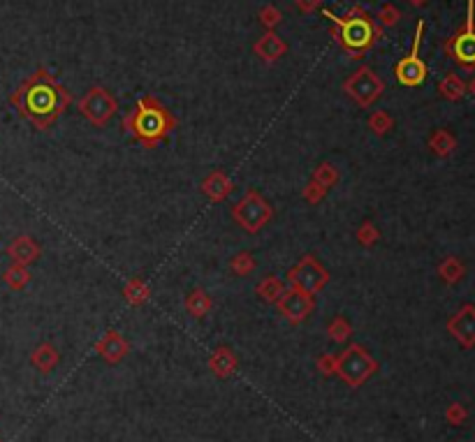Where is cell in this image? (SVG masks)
I'll use <instances>...</instances> for the list:
<instances>
[{"label": "cell", "instance_id": "obj_1", "mask_svg": "<svg viewBox=\"0 0 475 442\" xmlns=\"http://www.w3.org/2000/svg\"><path fill=\"white\" fill-rule=\"evenodd\" d=\"M10 102L38 130H47L67 112L72 95L47 70H38L12 93Z\"/></svg>", "mask_w": 475, "mask_h": 442}, {"label": "cell", "instance_id": "obj_2", "mask_svg": "<svg viewBox=\"0 0 475 442\" xmlns=\"http://www.w3.org/2000/svg\"><path fill=\"white\" fill-rule=\"evenodd\" d=\"M121 128L128 130L140 144H144V148H153L167 139L172 130L176 128V119L153 95H144L137 100L133 112L123 116Z\"/></svg>", "mask_w": 475, "mask_h": 442}, {"label": "cell", "instance_id": "obj_3", "mask_svg": "<svg viewBox=\"0 0 475 442\" xmlns=\"http://www.w3.org/2000/svg\"><path fill=\"white\" fill-rule=\"evenodd\" d=\"M322 15L334 24L332 35L350 58H364L376 46L378 40L383 37V31L378 28L374 19L360 5L350 8L346 17H336L329 10H322Z\"/></svg>", "mask_w": 475, "mask_h": 442}, {"label": "cell", "instance_id": "obj_4", "mask_svg": "<svg viewBox=\"0 0 475 442\" xmlns=\"http://www.w3.org/2000/svg\"><path fill=\"white\" fill-rule=\"evenodd\" d=\"M232 218L244 232L258 234L260 230H265V227L269 225V220L274 218V209L258 190L251 188V190H246V195L232 206Z\"/></svg>", "mask_w": 475, "mask_h": 442}, {"label": "cell", "instance_id": "obj_5", "mask_svg": "<svg viewBox=\"0 0 475 442\" xmlns=\"http://www.w3.org/2000/svg\"><path fill=\"white\" fill-rule=\"evenodd\" d=\"M376 368H378L376 359L362 345H348V350H343L336 357V364H334V373L350 386L364 384L376 373Z\"/></svg>", "mask_w": 475, "mask_h": 442}, {"label": "cell", "instance_id": "obj_6", "mask_svg": "<svg viewBox=\"0 0 475 442\" xmlns=\"http://www.w3.org/2000/svg\"><path fill=\"white\" fill-rule=\"evenodd\" d=\"M343 91H346L348 98H353L357 102V107L369 109L383 95L385 84L371 67L364 65L343 81Z\"/></svg>", "mask_w": 475, "mask_h": 442}, {"label": "cell", "instance_id": "obj_7", "mask_svg": "<svg viewBox=\"0 0 475 442\" xmlns=\"http://www.w3.org/2000/svg\"><path fill=\"white\" fill-rule=\"evenodd\" d=\"M79 112L88 123L102 128L116 116L119 105H116V98L107 91V88L93 86V88H88L84 93V98L79 100Z\"/></svg>", "mask_w": 475, "mask_h": 442}, {"label": "cell", "instance_id": "obj_8", "mask_svg": "<svg viewBox=\"0 0 475 442\" xmlns=\"http://www.w3.org/2000/svg\"><path fill=\"white\" fill-rule=\"evenodd\" d=\"M288 282H290V287L304 289V292L315 296L329 282V271L320 264L318 257L304 255V257L288 271Z\"/></svg>", "mask_w": 475, "mask_h": 442}, {"label": "cell", "instance_id": "obj_9", "mask_svg": "<svg viewBox=\"0 0 475 442\" xmlns=\"http://www.w3.org/2000/svg\"><path fill=\"white\" fill-rule=\"evenodd\" d=\"M422 33H424V22L419 19L417 22V28H415V42H412V49L408 56H403L401 60L397 63L394 67V74H397V81L403 86H419L424 84L426 79V65L424 60L419 58V44H422Z\"/></svg>", "mask_w": 475, "mask_h": 442}, {"label": "cell", "instance_id": "obj_10", "mask_svg": "<svg viewBox=\"0 0 475 442\" xmlns=\"http://www.w3.org/2000/svg\"><path fill=\"white\" fill-rule=\"evenodd\" d=\"M445 51L450 53L454 63H459L466 70L475 67V26H473V0H468V17L464 31H459L450 42L445 44Z\"/></svg>", "mask_w": 475, "mask_h": 442}, {"label": "cell", "instance_id": "obj_11", "mask_svg": "<svg viewBox=\"0 0 475 442\" xmlns=\"http://www.w3.org/2000/svg\"><path fill=\"white\" fill-rule=\"evenodd\" d=\"M276 308L281 310V315H283L288 322L301 324L315 310V299H313V294L304 292V289L285 287V292L278 296Z\"/></svg>", "mask_w": 475, "mask_h": 442}, {"label": "cell", "instance_id": "obj_12", "mask_svg": "<svg viewBox=\"0 0 475 442\" xmlns=\"http://www.w3.org/2000/svg\"><path fill=\"white\" fill-rule=\"evenodd\" d=\"M8 255H10L12 264L31 266L33 262L40 260V255H42V248H40V244L33 237H17L8 246Z\"/></svg>", "mask_w": 475, "mask_h": 442}, {"label": "cell", "instance_id": "obj_13", "mask_svg": "<svg viewBox=\"0 0 475 442\" xmlns=\"http://www.w3.org/2000/svg\"><path fill=\"white\" fill-rule=\"evenodd\" d=\"M447 329H450L464 345H473L475 343V308L464 306L450 322H447Z\"/></svg>", "mask_w": 475, "mask_h": 442}, {"label": "cell", "instance_id": "obj_14", "mask_svg": "<svg viewBox=\"0 0 475 442\" xmlns=\"http://www.w3.org/2000/svg\"><path fill=\"white\" fill-rule=\"evenodd\" d=\"M95 350L100 352V357L105 359V362L116 364V362H121V359L128 355L130 345H128V341H123V336L119 334V331L112 329V331H107V334L100 338V343L95 345Z\"/></svg>", "mask_w": 475, "mask_h": 442}, {"label": "cell", "instance_id": "obj_15", "mask_svg": "<svg viewBox=\"0 0 475 442\" xmlns=\"http://www.w3.org/2000/svg\"><path fill=\"white\" fill-rule=\"evenodd\" d=\"M232 190H234V183L230 181V176H227L223 169H213L211 174L202 181V192L216 204L225 202Z\"/></svg>", "mask_w": 475, "mask_h": 442}, {"label": "cell", "instance_id": "obj_16", "mask_svg": "<svg viewBox=\"0 0 475 442\" xmlns=\"http://www.w3.org/2000/svg\"><path fill=\"white\" fill-rule=\"evenodd\" d=\"M256 53L262 60H267V63H274V60H278L285 53V42L274 31H269L256 42Z\"/></svg>", "mask_w": 475, "mask_h": 442}, {"label": "cell", "instance_id": "obj_17", "mask_svg": "<svg viewBox=\"0 0 475 442\" xmlns=\"http://www.w3.org/2000/svg\"><path fill=\"white\" fill-rule=\"evenodd\" d=\"M209 366L218 377H230L234 368H237V355H234L230 348H218L211 355Z\"/></svg>", "mask_w": 475, "mask_h": 442}, {"label": "cell", "instance_id": "obj_18", "mask_svg": "<svg viewBox=\"0 0 475 442\" xmlns=\"http://www.w3.org/2000/svg\"><path fill=\"white\" fill-rule=\"evenodd\" d=\"M31 362H33V366H35L38 371L49 373L53 366L60 362V355H58V350L53 348L51 343H42V345H38L35 352L31 355Z\"/></svg>", "mask_w": 475, "mask_h": 442}, {"label": "cell", "instance_id": "obj_19", "mask_svg": "<svg viewBox=\"0 0 475 442\" xmlns=\"http://www.w3.org/2000/svg\"><path fill=\"white\" fill-rule=\"evenodd\" d=\"M211 308H213V301L204 289H192V292L185 296V310H188L192 317H204Z\"/></svg>", "mask_w": 475, "mask_h": 442}, {"label": "cell", "instance_id": "obj_20", "mask_svg": "<svg viewBox=\"0 0 475 442\" xmlns=\"http://www.w3.org/2000/svg\"><path fill=\"white\" fill-rule=\"evenodd\" d=\"M123 296H126V301L130 306H144L151 296V287L142 278H133V280H128L126 287H123Z\"/></svg>", "mask_w": 475, "mask_h": 442}, {"label": "cell", "instance_id": "obj_21", "mask_svg": "<svg viewBox=\"0 0 475 442\" xmlns=\"http://www.w3.org/2000/svg\"><path fill=\"white\" fill-rule=\"evenodd\" d=\"M285 292V282L276 278V275H267L258 282V294L262 296L267 303H276L278 296Z\"/></svg>", "mask_w": 475, "mask_h": 442}, {"label": "cell", "instance_id": "obj_22", "mask_svg": "<svg viewBox=\"0 0 475 442\" xmlns=\"http://www.w3.org/2000/svg\"><path fill=\"white\" fill-rule=\"evenodd\" d=\"M3 282L8 285L10 289H15V292H19V289H24L26 285L31 282V271L28 266H22V264H12L8 271L3 273Z\"/></svg>", "mask_w": 475, "mask_h": 442}, {"label": "cell", "instance_id": "obj_23", "mask_svg": "<svg viewBox=\"0 0 475 442\" xmlns=\"http://www.w3.org/2000/svg\"><path fill=\"white\" fill-rule=\"evenodd\" d=\"M339 178H341L339 169H336L332 162H322V164H318V169L313 171V181L325 190L334 188V185L339 183Z\"/></svg>", "mask_w": 475, "mask_h": 442}, {"label": "cell", "instance_id": "obj_24", "mask_svg": "<svg viewBox=\"0 0 475 442\" xmlns=\"http://www.w3.org/2000/svg\"><path fill=\"white\" fill-rule=\"evenodd\" d=\"M429 148H431L436 155H440V158L450 155L452 151H454V139H452V135H450V133H445V130H436V133H433V135L429 137Z\"/></svg>", "mask_w": 475, "mask_h": 442}, {"label": "cell", "instance_id": "obj_25", "mask_svg": "<svg viewBox=\"0 0 475 442\" xmlns=\"http://www.w3.org/2000/svg\"><path fill=\"white\" fill-rule=\"evenodd\" d=\"M327 334L332 341L336 343H346L350 334H353V327H350V322L346 320L343 315H336L332 322H329V327H327Z\"/></svg>", "mask_w": 475, "mask_h": 442}, {"label": "cell", "instance_id": "obj_26", "mask_svg": "<svg viewBox=\"0 0 475 442\" xmlns=\"http://www.w3.org/2000/svg\"><path fill=\"white\" fill-rule=\"evenodd\" d=\"M258 266V262H256V257H253V255L249 253V250H242V253H237L232 257V262H230V269L237 275H251L253 273V269Z\"/></svg>", "mask_w": 475, "mask_h": 442}, {"label": "cell", "instance_id": "obj_27", "mask_svg": "<svg viewBox=\"0 0 475 442\" xmlns=\"http://www.w3.org/2000/svg\"><path fill=\"white\" fill-rule=\"evenodd\" d=\"M369 128L374 130V135L383 137V135H388L392 128H394V121H392V116L388 112L378 109V112H374L369 116Z\"/></svg>", "mask_w": 475, "mask_h": 442}, {"label": "cell", "instance_id": "obj_28", "mask_svg": "<svg viewBox=\"0 0 475 442\" xmlns=\"http://www.w3.org/2000/svg\"><path fill=\"white\" fill-rule=\"evenodd\" d=\"M440 93L445 95L447 100H459L461 95H464V81H461L457 74H447V77L440 81Z\"/></svg>", "mask_w": 475, "mask_h": 442}, {"label": "cell", "instance_id": "obj_29", "mask_svg": "<svg viewBox=\"0 0 475 442\" xmlns=\"http://www.w3.org/2000/svg\"><path fill=\"white\" fill-rule=\"evenodd\" d=\"M381 239V232H378V227L371 223V220H364V223L357 227V241H360L362 246H376V241Z\"/></svg>", "mask_w": 475, "mask_h": 442}, {"label": "cell", "instance_id": "obj_30", "mask_svg": "<svg viewBox=\"0 0 475 442\" xmlns=\"http://www.w3.org/2000/svg\"><path fill=\"white\" fill-rule=\"evenodd\" d=\"M438 273L445 282H457L461 278V273H464V269H461V264L454 257H447L443 264H440Z\"/></svg>", "mask_w": 475, "mask_h": 442}, {"label": "cell", "instance_id": "obj_31", "mask_svg": "<svg viewBox=\"0 0 475 442\" xmlns=\"http://www.w3.org/2000/svg\"><path fill=\"white\" fill-rule=\"evenodd\" d=\"M325 195H327V190H325V188H320V185L315 183L313 178L308 181V185L304 188V199H306L308 204H318V202H322V197H325Z\"/></svg>", "mask_w": 475, "mask_h": 442}, {"label": "cell", "instance_id": "obj_32", "mask_svg": "<svg viewBox=\"0 0 475 442\" xmlns=\"http://www.w3.org/2000/svg\"><path fill=\"white\" fill-rule=\"evenodd\" d=\"M260 19H262V24L272 31L274 26H276V24L281 22V12H278L276 8H265V10H262V15H260Z\"/></svg>", "mask_w": 475, "mask_h": 442}, {"label": "cell", "instance_id": "obj_33", "mask_svg": "<svg viewBox=\"0 0 475 442\" xmlns=\"http://www.w3.org/2000/svg\"><path fill=\"white\" fill-rule=\"evenodd\" d=\"M378 19H381L383 26H394L399 22V12L392 8V5H385L381 10V15H378Z\"/></svg>", "mask_w": 475, "mask_h": 442}, {"label": "cell", "instance_id": "obj_34", "mask_svg": "<svg viewBox=\"0 0 475 442\" xmlns=\"http://www.w3.org/2000/svg\"><path fill=\"white\" fill-rule=\"evenodd\" d=\"M334 364H336V357H320L318 359V371L322 373V375H329V373H334Z\"/></svg>", "mask_w": 475, "mask_h": 442}, {"label": "cell", "instance_id": "obj_35", "mask_svg": "<svg viewBox=\"0 0 475 442\" xmlns=\"http://www.w3.org/2000/svg\"><path fill=\"white\" fill-rule=\"evenodd\" d=\"M297 3H299V8H301V10L308 12V10L318 8V3H320V0H297Z\"/></svg>", "mask_w": 475, "mask_h": 442}, {"label": "cell", "instance_id": "obj_36", "mask_svg": "<svg viewBox=\"0 0 475 442\" xmlns=\"http://www.w3.org/2000/svg\"><path fill=\"white\" fill-rule=\"evenodd\" d=\"M410 3H412V5H424L426 0H410Z\"/></svg>", "mask_w": 475, "mask_h": 442}, {"label": "cell", "instance_id": "obj_37", "mask_svg": "<svg viewBox=\"0 0 475 442\" xmlns=\"http://www.w3.org/2000/svg\"><path fill=\"white\" fill-rule=\"evenodd\" d=\"M471 93L475 95V81H473V84H471Z\"/></svg>", "mask_w": 475, "mask_h": 442}, {"label": "cell", "instance_id": "obj_38", "mask_svg": "<svg viewBox=\"0 0 475 442\" xmlns=\"http://www.w3.org/2000/svg\"><path fill=\"white\" fill-rule=\"evenodd\" d=\"M0 442H3V440H0Z\"/></svg>", "mask_w": 475, "mask_h": 442}]
</instances>
